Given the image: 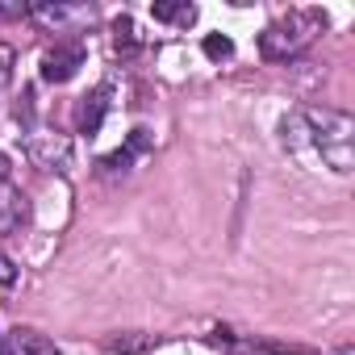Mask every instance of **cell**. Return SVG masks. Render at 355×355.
I'll use <instances>...</instances> for the list:
<instances>
[{
	"label": "cell",
	"instance_id": "6da1fadb",
	"mask_svg": "<svg viewBox=\"0 0 355 355\" xmlns=\"http://www.w3.org/2000/svg\"><path fill=\"white\" fill-rule=\"evenodd\" d=\"M301 125H309V142L318 146L322 163L338 175L351 171V146H355V121L347 113H334V109H305L297 113Z\"/></svg>",
	"mask_w": 355,
	"mask_h": 355
},
{
	"label": "cell",
	"instance_id": "7a4b0ae2",
	"mask_svg": "<svg viewBox=\"0 0 355 355\" xmlns=\"http://www.w3.org/2000/svg\"><path fill=\"white\" fill-rule=\"evenodd\" d=\"M322 30H326V13H322V9H297V13L280 17L276 26H268V30L259 34V51H263V59H272V63L297 59L301 51L313 46V38H318Z\"/></svg>",
	"mask_w": 355,
	"mask_h": 355
},
{
	"label": "cell",
	"instance_id": "3957f363",
	"mask_svg": "<svg viewBox=\"0 0 355 355\" xmlns=\"http://www.w3.org/2000/svg\"><path fill=\"white\" fill-rule=\"evenodd\" d=\"M80 67H84V46L80 42H63V46L42 55V80L46 84H67Z\"/></svg>",
	"mask_w": 355,
	"mask_h": 355
},
{
	"label": "cell",
	"instance_id": "277c9868",
	"mask_svg": "<svg viewBox=\"0 0 355 355\" xmlns=\"http://www.w3.org/2000/svg\"><path fill=\"white\" fill-rule=\"evenodd\" d=\"M109 88H96V92H88L84 101H80V109H76V130L84 134V138H92L96 130H101V121H105V109H109Z\"/></svg>",
	"mask_w": 355,
	"mask_h": 355
},
{
	"label": "cell",
	"instance_id": "5b68a950",
	"mask_svg": "<svg viewBox=\"0 0 355 355\" xmlns=\"http://www.w3.org/2000/svg\"><path fill=\"white\" fill-rule=\"evenodd\" d=\"M142 150H150V138H146V130H134V134H130V142H125L117 155L101 159V167H109V171H121V167H130V159H134V155H142Z\"/></svg>",
	"mask_w": 355,
	"mask_h": 355
},
{
	"label": "cell",
	"instance_id": "8992f818",
	"mask_svg": "<svg viewBox=\"0 0 355 355\" xmlns=\"http://www.w3.org/2000/svg\"><path fill=\"white\" fill-rule=\"evenodd\" d=\"M9 355H59V347L34 330H13V351Z\"/></svg>",
	"mask_w": 355,
	"mask_h": 355
},
{
	"label": "cell",
	"instance_id": "52a82bcc",
	"mask_svg": "<svg viewBox=\"0 0 355 355\" xmlns=\"http://www.w3.org/2000/svg\"><path fill=\"white\" fill-rule=\"evenodd\" d=\"M155 21H175V26H193L197 21V5H171V0H159L150 5Z\"/></svg>",
	"mask_w": 355,
	"mask_h": 355
},
{
	"label": "cell",
	"instance_id": "ba28073f",
	"mask_svg": "<svg viewBox=\"0 0 355 355\" xmlns=\"http://www.w3.org/2000/svg\"><path fill=\"white\" fill-rule=\"evenodd\" d=\"M34 155L46 163V167H55V171H67V163H71V146L59 138V142H51V146H42V142H34Z\"/></svg>",
	"mask_w": 355,
	"mask_h": 355
},
{
	"label": "cell",
	"instance_id": "9c48e42d",
	"mask_svg": "<svg viewBox=\"0 0 355 355\" xmlns=\"http://www.w3.org/2000/svg\"><path fill=\"white\" fill-rule=\"evenodd\" d=\"M205 55L222 63V59H230V55H234V42H230L226 34H205Z\"/></svg>",
	"mask_w": 355,
	"mask_h": 355
},
{
	"label": "cell",
	"instance_id": "30bf717a",
	"mask_svg": "<svg viewBox=\"0 0 355 355\" xmlns=\"http://www.w3.org/2000/svg\"><path fill=\"white\" fill-rule=\"evenodd\" d=\"M13 67H17V55H13V46H5V42H0V88H5V84L13 80Z\"/></svg>",
	"mask_w": 355,
	"mask_h": 355
},
{
	"label": "cell",
	"instance_id": "8fae6325",
	"mask_svg": "<svg viewBox=\"0 0 355 355\" xmlns=\"http://www.w3.org/2000/svg\"><path fill=\"white\" fill-rule=\"evenodd\" d=\"M0 284H17V272H13L9 259H0Z\"/></svg>",
	"mask_w": 355,
	"mask_h": 355
},
{
	"label": "cell",
	"instance_id": "7c38bea8",
	"mask_svg": "<svg viewBox=\"0 0 355 355\" xmlns=\"http://www.w3.org/2000/svg\"><path fill=\"white\" fill-rule=\"evenodd\" d=\"M9 175H13V163H9V155H0V184H5Z\"/></svg>",
	"mask_w": 355,
	"mask_h": 355
},
{
	"label": "cell",
	"instance_id": "4fadbf2b",
	"mask_svg": "<svg viewBox=\"0 0 355 355\" xmlns=\"http://www.w3.org/2000/svg\"><path fill=\"white\" fill-rule=\"evenodd\" d=\"M0 355H5V343H0Z\"/></svg>",
	"mask_w": 355,
	"mask_h": 355
}]
</instances>
